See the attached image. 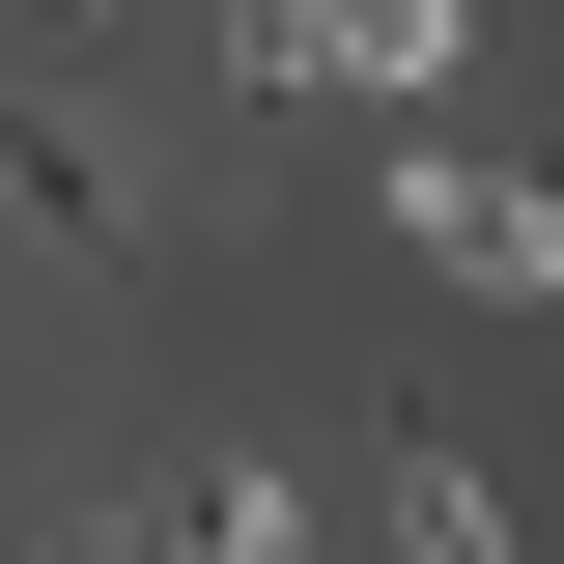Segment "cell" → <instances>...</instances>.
I'll list each match as a JSON object with an SVG mask.
<instances>
[{"mask_svg":"<svg viewBox=\"0 0 564 564\" xmlns=\"http://www.w3.org/2000/svg\"><path fill=\"white\" fill-rule=\"evenodd\" d=\"M452 29H480V0H198V57L254 85V113H311V85H339V113H423Z\"/></svg>","mask_w":564,"mask_h":564,"instance_id":"obj_1","label":"cell"},{"mask_svg":"<svg viewBox=\"0 0 564 564\" xmlns=\"http://www.w3.org/2000/svg\"><path fill=\"white\" fill-rule=\"evenodd\" d=\"M367 226L480 311H564V170H480V141H367Z\"/></svg>","mask_w":564,"mask_h":564,"instance_id":"obj_2","label":"cell"},{"mask_svg":"<svg viewBox=\"0 0 564 564\" xmlns=\"http://www.w3.org/2000/svg\"><path fill=\"white\" fill-rule=\"evenodd\" d=\"M0 198L57 226V254H141V141L85 113V85H29V113H0Z\"/></svg>","mask_w":564,"mask_h":564,"instance_id":"obj_3","label":"cell"},{"mask_svg":"<svg viewBox=\"0 0 564 564\" xmlns=\"http://www.w3.org/2000/svg\"><path fill=\"white\" fill-rule=\"evenodd\" d=\"M367 536H395V564H508V480H480V452H423V423H395V452H367Z\"/></svg>","mask_w":564,"mask_h":564,"instance_id":"obj_4","label":"cell"}]
</instances>
